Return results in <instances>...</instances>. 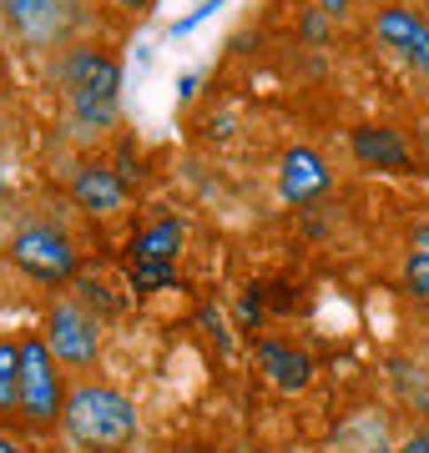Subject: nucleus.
I'll use <instances>...</instances> for the list:
<instances>
[{
	"instance_id": "nucleus-1",
	"label": "nucleus",
	"mask_w": 429,
	"mask_h": 453,
	"mask_svg": "<svg viewBox=\"0 0 429 453\" xmlns=\"http://www.w3.org/2000/svg\"><path fill=\"white\" fill-rule=\"evenodd\" d=\"M66 434L76 449H91V453H121L136 434V408L127 393L116 388H101V383H82V388L66 393Z\"/></svg>"
},
{
	"instance_id": "nucleus-2",
	"label": "nucleus",
	"mask_w": 429,
	"mask_h": 453,
	"mask_svg": "<svg viewBox=\"0 0 429 453\" xmlns=\"http://www.w3.org/2000/svg\"><path fill=\"white\" fill-rule=\"evenodd\" d=\"M61 91L86 136H97L116 121V101H121V65L101 50H71L61 61Z\"/></svg>"
},
{
	"instance_id": "nucleus-3",
	"label": "nucleus",
	"mask_w": 429,
	"mask_h": 453,
	"mask_svg": "<svg viewBox=\"0 0 429 453\" xmlns=\"http://www.w3.org/2000/svg\"><path fill=\"white\" fill-rule=\"evenodd\" d=\"M5 257H11L16 273H26L41 288H56V282L76 277V247H71V237L61 226H51V222L16 226V237L5 242Z\"/></svg>"
},
{
	"instance_id": "nucleus-4",
	"label": "nucleus",
	"mask_w": 429,
	"mask_h": 453,
	"mask_svg": "<svg viewBox=\"0 0 429 453\" xmlns=\"http://www.w3.org/2000/svg\"><path fill=\"white\" fill-rule=\"evenodd\" d=\"M66 413V393H61V372H56V353L46 348L41 333L20 338V418L46 428Z\"/></svg>"
},
{
	"instance_id": "nucleus-5",
	"label": "nucleus",
	"mask_w": 429,
	"mask_h": 453,
	"mask_svg": "<svg viewBox=\"0 0 429 453\" xmlns=\"http://www.w3.org/2000/svg\"><path fill=\"white\" fill-rule=\"evenodd\" d=\"M46 348L56 353V363L61 368H91L101 353V327L97 318L82 308V303H56V308L46 312Z\"/></svg>"
},
{
	"instance_id": "nucleus-6",
	"label": "nucleus",
	"mask_w": 429,
	"mask_h": 453,
	"mask_svg": "<svg viewBox=\"0 0 429 453\" xmlns=\"http://www.w3.org/2000/svg\"><path fill=\"white\" fill-rule=\"evenodd\" d=\"M5 11H11V26L20 31V41H31V46H56V41L76 26L82 0H5Z\"/></svg>"
},
{
	"instance_id": "nucleus-7",
	"label": "nucleus",
	"mask_w": 429,
	"mask_h": 453,
	"mask_svg": "<svg viewBox=\"0 0 429 453\" xmlns=\"http://www.w3.org/2000/svg\"><path fill=\"white\" fill-rule=\"evenodd\" d=\"M348 151H354V162H363L369 172H410L414 166L410 136L394 131V127H359L348 136Z\"/></svg>"
},
{
	"instance_id": "nucleus-8",
	"label": "nucleus",
	"mask_w": 429,
	"mask_h": 453,
	"mask_svg": "<svg viewBox=\"0 0 429 453\" xmlns=\"http://www.w3.org/2000/svg\"><path fill=\"white\" fill-rule=\"evenodd\" d=\"M374 31H379L384 46L399 50V56H404V61L429 81V26L425 20L414 16V11H404V5H389V11H379Z\"/></svg>"
},
{
	"instance_id": "nucleus-9",
	"label": "nucleus",
	"mask_w": 429,
	"mask_h": 453,
	"mask_svg": "<svg viewBox=\"0 0 429 453\" xmlns=\"http://www.w3.org/2000/svg\"><path fill=\"white\" fill-rule=\"evenodd\" d=\"M329 162L318 157V151H308V146H293L288 157H283V172H278V192L283 202H293V207H303V202H314V196L329 192Z\"/></svg>"
},
{
	"instance_id": "nucleus-10",
	"label": "nucleus",
	"mask_w": 429,
	"mask_h": 453,
	"mask_svg": "<svg viewBox=\"0 0 429 453\" xmlns=\"http://www.w3.org/2000/svg\"><path fill=\"white\" fill-rule=\"evenodd\" d=\"M258 368L268 372V383L278 393H303L308 383H314V357L303 353V348H293V342H278V338H263L258 342Z\"/></svg>"
},
{
	"instance_id": "nucleus-11",
	"label": "nucleus",
	"mask_w": 429,
	"mask_h": 453,
	"mask_svg": "<svg viewBox=\"0 0 429 453\" xmlns=\"http://www.w3.org/2000/svg\"><path fill=\"white\" fill-rule=\"evenodd\" d=\"M71 196H76L82 211H91V217H112V211H121V202H127V187H121V177H116L112 166H76Z\"/></svg>"
},
{
	"instance_id": "nucleus-12",
	"label": "nucleus",
	"mask_w": 429,
	"mask_h": 453,
	"mask_svg": "<svg viewBox=\"0 0 429 453\" xmlns=\"http://www.w3.org/2000/svg\"><path fill=\"white\" fill-rule=\"evenodd\" d=\"M182 247V222H157L132 242V267H172Z\"/></svg>"
},
{
	"instance_id": "nucleus-13",
	"label": "nucleus",
	"mask_w": 429,
	"mask_h": 453,
	"mask_svg": "<svg viewBox=\"0 0 429 453\" xmlns=\"http://www.w3.org/2000/svg\"><path fill=\"white\" fill-rule=\"evenodd\" d=\"M0 413H20V342L0 338Z\"/></svg>"
},
{
	"instance_id": "nucleus-14",
	"label": "nucleus",
	"mask_w": 429,
	"mask_h": 453,
	"mask_svg": "<svg viewBox=\"0 0 429 453\" xmlns=\"http://www.w3.org/2000/svg\"><path fill=\"white\" fill-rule=\"evenodd\" d=\"M404 282H410V292L419 303H429V252L410 247V257H404Z\"/></svg>"
},
{
	"instance_id": "nucleus-15",
	"label": "nucleus",
	"mask_w": 429,
	"mask_h": 453,
	"mask_svg": "<svg viewBox=\"0 0 429 453\" xmlns=\"http://www.w3.org/2000/svg\"><path fill=\"white\" fill-rule=\"evenodd\" d=\"M303 35H308V41H324V35H329V16H324V11H314V16L303 20Z\"/></svg>"
},
{
	"instance_id": "nucleus-16",
	"label": "nucleus",
	"mask_w": 429,
	"mask_h": 453,
	"mask_svg": "<svg viewBox=\"0 0 429 453\" xmlns=\"http://www.w3.org/2000/svg\"><path fill=\"white\" fill-rule=\"evenodd\" d=\"M399 453H429V428H419V434H410Z\"/></svg>"
},
{
	"instance_id": "nucleus-17",
	"label": "nucleus",
	"mask_w": 429,
	"mask_h": 453,
	"mask_svg": "<svg viewBox=\"0 0 429 453\" xmlns=\"http://www.w3.org/2000/svg\"><path fill=\"white\" fill-rule=\"evenodd\" d=\"M318 11H324V16H344L348 0H318Z\"/></svg>"
},
{
	"instance_id": "nucleus-18",
	"label": "nucleus",
	"mask_w": 429,
	"mask_h": 453,
	"mask_svg": "<svg viewBox=\"0 0 429 453\" xmlns=\"http://www.w3.org/2000/svg\"><path fill=\"white\" fill-rule=\"evenodd\" d=\"M414 247H419V252H429V226H414Z\"/></svg>"
},
{
	"instance_id": "nucleus-19",
	"label": "nucleus",
	"mask_w": 429,
	"mask_h": 453,
	"mask_svg": "<svg viewBox=\"0 0 429 453\" xmlns=\"http://www.w3.org/2000/svg\"><path fill=\"white\" fill-rule=\"evenodd\" d=\"M0 453H20V449H16V443H11L5 434H0Z\"/></svg>"
},
{
	"instance_id": "nucleus-20",
	"label": "nucleus",
	"mask_w": 429,
	"mask_h": 453,
	"mask_svg": "<svg viewBox=\"0 0 429 453\" xmlns=\"http://www.w3.org/2000/svg\"><path fill=\"white\" fill-rule=\"evenodd\" d=\"M121 5H127V11H142V5H152V0H121Z\"/></svg>"
},
{
	"instance_id": "nucleus-21",
	"label": "nucleus",
	"mask_w": 429,
	"mask_h": 453,
	"mask_svg": "<svg viewBox=\"0 0 429 453\" xmlns=\"http://www.w3.org/2000/svg\"><path fill=\"white\" fill-rule=\"evenodd\" d=\"M374 453H389V449H374Z\"/></svg>"
}]
</instances>
